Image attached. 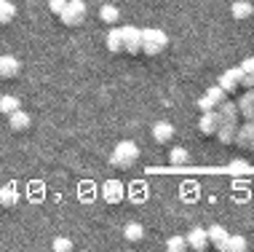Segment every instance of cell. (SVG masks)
<instances>
[{
  "label": "cell",
  "mask_w": 254,
  "mask_h": 252,
  "mask_svg": "<svg viewBox=\"0 0 254 252\" xmlns=\"http://www.w3.org/2000/svg\"><path fill=\"white\" fill-rule=\"evenodd\" d=\"M107 49L113 51V54H121V51H123V32H121V27L110 30V35H107Z\"/></svg>",
  "instance_id": "2e32d148"
},
{
  "label": "cell",
  "mask_w": 254,
  "mask_h": 252,
  "mask_svg": "<svg viewBox=\"0 0 254 252\" xmlns=\"http://www.w3.org/2000/svg\"><path fill=\"white\" fill-rule=\"evenodd\" d=\"M83 16H86V3H83V0H67V8L59 13V19L67 27L83 24Z\"/></svg>",
  "instance_id": "3957f363"
},
{
  "label": "cell",
  "mask_w": 254,
  "mask_h": 252,
  "mask_svg": "<svg viewBox=\"0 0 254 252\" xmlns=\"http://www.w3.org/2000/svg\"><path fill=\"white\" fill-rule=\"evenodd\" d=\"M241 86L244 88H254V73H244V76H241Z\"/></svg>",
  "instance_id": "f1b7e54d"
},
{
  "label": "cell",
  "mask_w": 254,
  "mask_h": 252,
  "mask_svg": "<svg viewBox=\"0 0 254 252\" xmlns=\"http://www.w3.org/2000/svg\"><path fill=\"white\" fill-rule=\"evenodd\" d=\"M118 16H121V11L118 8H115V5H102V8H99V19H102V22H105V24H115V22H118Z\"/></svg>",
  "instance_id": "ac0fdd59"
},
{
  "label": "cell",
  "mask_w": 254,
  "mask_h": 252,
  "mask_svg": "<svg viewBox=\"0 0 254 252\" xmlns=\"http://www.w3.org/2000/svg\"><path fill=\"white\" fill-rule=\"evenodd\" d=\"M49 8H51V13H57V16H59V13L67 8V0H49Z\"/></svg>",
  "instance_id": "4316f807"
},
{
  "label": "cell",
  "mask_w": 254,
  "mask_h": 252,
  "mask_svg": "<svg viewBox=\"0 0 254 252\" xmlns=\"http://www.w3.org/2000/svg\"><path fill=\"white\" fill-rule=\"evenodd\" d=\"M155 3H161V0H155Z\"/></svg>",
  "instance_id": "1f68e13d"
},
{
  "label": "cell",
  "mask_w": 254,
  "mask_h": 252,
  "mask_svg": "<svg viewBox=\"0 0 254 252\" xmlns=\"http://www.w3.org/2000/svg\"><path fill=\"white\" fill-rule=\"evenodd\" d=\"M13 16H16L13 3H8V0H0V24H8Z\"/></svg>",
  "instance_id": "44dd1931"
},
{
  "label": "cell",
  "mask_w": 254,
  "mask_h": 252,
  "mask_svg": "<svg viewBox=\"0 0 254 252\" xmlns=\"http://www.w3.org/2000/svg\"><path fill=\"white\" fill-rule=\"evenodd\" d=\"M166 247H169V252H182V250H188V239H182V236H171V239L166 242Z\"/></svg>",
  "instance_id": "cb8c5ba5"
},
{
  "label": "cell",
  "mask_w": 254,
  "mask_h": 252,
  "mask_svg": "<svg viewBox=\"0 0 254 252\" xmlns=\"http://www.w3.org/2000/svg\"><path fill=\"white\" fill-rule=\"evenodd\" d=\"M225 94H228V91H225V88L217 84V86H211L209 91H206V97H209V99H211V102H214V105L219 107V105H222V102H225Z\"/></svg>",
  "instance_id": "603a6c76"
},
{
  "label": "cell",
  "mask_w": 254,
  "mask_h": 252,
  "mask_svg": "<svg viewBox=\"0 0 254 252\" xmlns=\"http://www.w3.org/2000/svg\"><path fill=\"white\" fill-rule=\"evenodd\" d=\"M188 247L198 250V252L206 250V247H209V231H206V228H193V231H190V236H188Z\"/></svg>",
  "instance_id": "52a82bcc"
},
{
  "label": "cell",
  "mask_w": 254,
  "mask_h": 252,
  "mask_svg": "<svg viewBox=\"0 0 254 252\" xmlns=\"http://www.w3.org/2000/svg\"><path fill=\"white\" fill-rule=\"evenodd\" d=\"M136 159H139V148H136L131 140H123V142L115 145L113 156H110V164H113L115 169H131Z\"/></svg>",
  "instance_id": "6da1fadb"
},
{
  "label": "cell",
  "mask_w": 254,
  "mask_h": 252,
  "mask_svg": "<svg viewBox=\"0 0 254 252\" xmlns=\"http://www.w3.org/2000/svg\"><path fill=\"white\" fill-rule=\"evenodd\" d=\"M123 236H126L128 242H142V236H145V228L139 226V223H128L126 228H123Z\"/></svg>",
  "instance_id": "e0dca14e"
},
{
  "label": "cell",
  "mask_w": 254,
  "mask_h": 252,
  "mask_svg": "<svg viewBox=\"0 0 254 252\" xmlns=\"http://www.w3.org/2000/svg\"><path fill=\"white\" fill-rule=\"evenodd\" d=\"M198 107H201L203 113H209V110H214L217 105H214V102H211V99H209V97H206V94H203V97L198 99Z\"/></svg>",
  "instance_id": "83f0119b"
},
{
  "label": "cell",
  "mask_w": 254,
  "mask_h": 252,
  "mask_svg": "<svg viewBox=\"0 0 254 252\" xmlns=\"http://www.w3.org/2000/svg\"><path fill=\"white\" fill-rule=\"evenodd\" d=\"M217 129H219V115H217V110L203 113V115H201V134H203V137L217 134Z\"/></svg>",
  "instance_id": "9c48e42d"
},
{
  "label": "cell",
  "mask_w": 254,
  "mask_h": 252,
  "mask_svg": "<svg viewBox=\"0 0 254 252\" xmlns=\"http://www.w3.org/2000/svg\"><path fill=\"white\" fill-rule=\"evenodd\" d=\"M54 250H57V252H70L72 250V242L70 239H62V236H59V239H54Z\"/></svg>",
  "instance_id": "484cf974"
},
{
  "label": "cell",
  "mask_w": 254,
  "mask_h": 252,
  "mask_svg": "<svg viewBox=\"0 0 254 252\" xmlns=\"http://www.w3.org/2000/svg\"><path fill=\"white\" fill-rule=\"evenodd\" d=\"M241 70H244V73H254V59H252V57L241 62Z\"/></svg>",
  "instance_id": "4dcf8cb0"
},
{
  "label": "cell",
  "mask_w": 254,
  "mask_h": 252,
  "mask_svg": "<svg viewBox=\"0 0 254 252\" xmlns=\"http://www.w3.org/2000/svg\"><path fill=\"white\" fill-rule=\"evenodd\" d=\"M121 32H123V51H128V54L142 51V30H136V27H121Z\"/></svg>",
  "instance_id": "277c9868"
},
{
  "label": "cell",
  "mask_w": 254,
  "mask_h": 252,
  "mask_svg": "<svg viewBox=\"0 0 254 252\" xmlns=\"http://www.w3.org/2000/svg\"><path fill=\"white\" fill-rule=\"evenodd\" d=\"M244 250H246L244 236H228V242L222 244V252H244Z\"/></svg>",
  "instance_id": "ffe728a7"
},
{
  "label": "cell",
  "mask_w": 254,
  "mask_h": 252,
  "mask_svg": "<svg viewBox=\"0 0 254 252\" xmlns=\"http://www.w3.org/2000/svg\"><path fill=\"white\" fill-rule=\"evenodd\" d=\"M236 142H238L241 148H246V151H252V148H254V121H249L244 129H238Z\"/></svg>",
  "instance_id": "30bf717a"
},
{
  "label": "cell",
  "mask_w": 254,
  "mask_h": 252,
  "mask_svg": "<svg viewBox=\"0 0 254 252\" xmlns=\"http://www.w3.org/2000/svg\"><path fill=\"white\" fill-rule=\"evenodd\" d=\"M19 70H22V65H19L16 57H0V78H16Z\"/></svg>",
  "instance_id": "8992f818"
},
{
  "label": "cell",
  "mask_w": 254,
  "mask_h": 252,
  "mask_svg": "<svg viewBox=\"0 0 254 252\" xmlns=\"http://www.w3.org/2000/svg\"><path fill=\"white\" fill-rule=\"evenodd\" d=\"M19 107H22V105H19L16 97H11V94H8V97H0V113L11 115L13 110H19Z\"/></svg>",
  "instance_id": "7402d4cb"
},
{
  "label": "cell",
  "mask_w": 254,
  "mask_h": 252,
  "mask_svg": "<svg viewBox=\"0 0 254 252\" xmlns=\"http://www.w3.org/2000/svg\"><path fill=\"white\" fill-rule=\"evenodd\" d=\"M230 11H233V16H236V19H249L254 13V5L249 3V0H236Z\"/></svg>",
  "instance_id": "9a60e30c"
},
{
  "label": "cell",
  "mask_w": 254,
  "mask_h": 252,
  "mask_svg": "<svg viewBox=\"0 0 254 252\" xmlns=\"http://www.w3.org/2000/svg\"><path fill=\"white\" fill-rule=\"evenodd\" d=\"M169 38L163 35L161 30H142V51L147 54V57H155V54H161L166 49Z\"/></svg>",
  "instance_id": "7a4b0ae2"
},
{
  "label": "cell",
  "mask_w": 254,
  "mask_h": 252,
  "mask_svg": "<svg viewBox=\"0 0 254 252\" xmlns=\"http://www.w3.org/2000/svg\"><path fill=\"white\" fill-rule=\"evenodd\" d=\"M238 113H244L246 121H254V88L244 94V99L238 102Z\"/></svg>",
  "instance_id": "7c38bea8"
},
{
  "label": "cell",
  "mask_w": 254,
  "mask_h": 252,
  "mask_svg": "<svg viewBox=\"0 0 254 252\" xmlns=\"http://www.w3.org/2000/svg\"><path fill=\"white\" fill-rule=\"evenodd\" d=\"M230 169H233V172H246V169H249V164H246V161H233Z\"/></svg>",
  "instance_id": "f546056e"
},
{
  "label": "cell",
  "mask_w": 254,
  "mask_h": 252,
  "mask_svg": "<svg viewBox=\"0 0 254 252\" xmlns=\"http://www.w3.org/2000/svg\"><path fill=\"white\" fill-rule=\"evenodd\" d=\"M30 115H27L22 107H19V110H13L11 115H8V126H11V132H27V129H30Z\"/></svg>",
  "instance_id": "ba28073f"
},
{
  "label": "cell",
  "mask_w": 254,
  "mask_h": 252,
  "mask_svg": "<svg viewBox=\"0 0 254 252\" xmlns=\"http://www.w3.org/2000/svg\"><path fill=\"white\" fill-rule=\"evenodd\" d=\"M241 76H244L241 67H233V70H228V73H222V76H219V86H222L225 91H233V88L241 86Z\"/></svg>",
  "instance_id": "5b68a950"
},
{
  "label": "cell",
  "mask_w": 254,
  "mask_h": 252,
  "mask_svg": "<svg viewBox=\"0 0 254 252\" xmlns=\"http://www.w3.org/2000/svg\"><path fill=\"white\" fill-rule=\"evenodd\" d=\"M206 231H209V244H214V247L217 250H222V244L225 242H228V231H225L222 226H211V228H206Z\"/></svg>",
  "instance_id": "5bb4252c"
},
{
  "label": "cell",
  "mask_w": 254,
  "mask_h": 252,
  "mask_svg": "<svg viewBox=\"0 0 254 252\" xmlns=\"http://www.w3.org/2000/svg\"><path fill=\"white\" fill-rule=\"evenodd\" d=\"M171 137H174V126L166 124V121H161V124L153 126V140L155 142H169Z\"/></svg>",
  "instance_id": "4fadbf2b"
},
{
  "label": "cell",
  "mask_w": 254,
  "mask_h": 252,
  "mask_svg": "<svg viewBox=\"0 0 254 252\" xmlns=\"http://www.w3.org/2000/svg\"><path fill=\"white\" fill-rule=\"evenodd\" d=\"M123 199V185L118 180H110V182H105V201H110V204H118Z\"/></svg>",
  "instance_id": "8fae6325"
},
{
  "label": "cell",
  "mask_w": 254,
  "mask_h": 252,
  "mask_svg": "<svg viewBox=\"0 0 254 252\" xmlns=\"http://www.w3.org/2000/svg\"><path fill=\"white\" fill-rule=\"evenodd\" d=\"M171 164L174 167L188 164V151H185V148H174V151H171Z\"/></svg>",
  "instance_id": "d4e9b609"
},
{
  "label": "cell",
  "mask_w": 254,
  "mask_h": 252,
  "mask_svg": "<svg viewBox=\"0 0 254 252\" xmlns=\"http://www.w3.org/2000/svg\"><path fill=\"white\" fill-rule=\"evenodd\" d=\"M16 201H19V193H16V188H13V185L0 188V204H3V207H13Z\"/></svg>",
  "instance_id": "d6986e66"
}]
</instances>
